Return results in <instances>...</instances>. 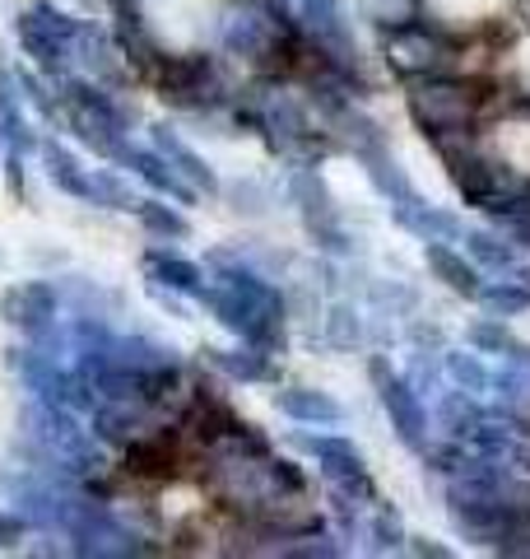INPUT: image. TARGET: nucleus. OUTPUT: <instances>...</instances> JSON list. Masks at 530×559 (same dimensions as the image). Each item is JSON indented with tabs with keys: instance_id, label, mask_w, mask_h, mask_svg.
Listing matches in <instances>:
<instances>
[{
	"instance_id": "nucleus-1",
	"label": "nucleus",
	"mask_w": 530,
	"mask_h": 559,
	"mask_svg": "<svg viewBox=\"0 0 530 559\" xmlns=\"http://www.w3.org/2000/svg\"><path fill=\"white\" fill-rule=\"evenodd\" d=\"M442 14H480L489 5H498V0H433Z\"/></svg>"
},
{
	"instance_id": "nucleus-2",
	"label": "nucleus",
	"mask_w": 530,
	"mask_h": 559,
	"mask_svg": "<svg viewBox=\"0 0 530 559\" xmlns=\"http://www.w3.org/2000/svg\"><path fill=\"white\" fill-rule=\"evenodd\" d=\"M5 433H10V401L0 396V443H5Z\"/></svg>"
}]
</instances>
